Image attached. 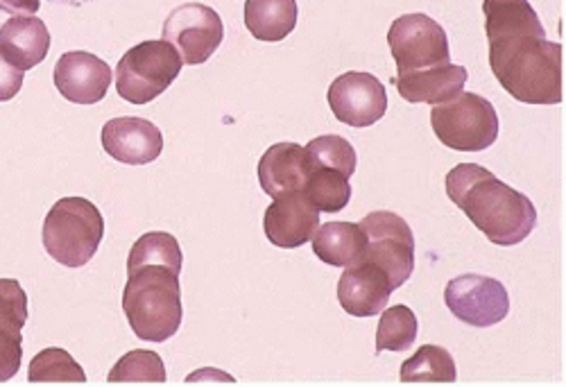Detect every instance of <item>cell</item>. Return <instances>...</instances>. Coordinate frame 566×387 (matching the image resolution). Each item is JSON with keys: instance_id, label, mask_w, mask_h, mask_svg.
<instances>
[{"instance_id": "obj_7", "label": "cell", "mask_w": 566, "mask_h": 387, "mask_svg": "<svg viewBox=\"0 0 566 387\" xmlns=\"http://www.w3.org/2000/svg\"><path fill=\"white\" fill-rule=\"evenodd\" d=\"M388 45L399 73L449 64V39L442 25L427 14H403L388 32Z\"/></svg>"}, {"instance_id": "obj_13", "label": "cell", "mask_w": 566, "mask_h": 387, "mask_svg": "<svg viewBox=\"0 0 566 387\" xmlns=\"http://www.w3.org/2000/svg\"><path fill=\"white\" fill-rule=\"evenodd\" d=\"M112 73L109 64L101 57L84 51H71L60 57L53 80L66 101L75 105H96L109 91Z\"/></svg>"}, {"instance_id": "obj_9", "label": "cell", "mask_w": 566, "mask_h": 387, "mask_svg": "<svg viewBox=\"0 0 566 387\" xmlns=\"http://www.w3.org/2000/svg\"><path fill=\"white\" fill-rule=\"evenodd\" d=\"M224 28L220 14L202 3L175 8L164 23V39L188 66L205 64L222 43Z\"/></svg>"}, {"instance_id": "obj_26", "label": "cell", "mask_w": 566, "mask_h": 387, "mask_svg": "<svg viewBox=\"0 0 566 387\" xmlns=\"http://www.w3.org/2000/svg\"><path fill=\"white\" fill-rule=\"evenodd\" d=\"M109 383H166V367L159 354L136 349L125 354L107 376Z\"/></svg>"}, {"instance_id": "obj_12", "label": "cell", "mask_w": 566, "mask_h": 387, "mask_svg": "<svg viewBox=\"0 0 566 387\" xmlns=\"http://www.w3.org/2000/svg\"><path fill=\"white\" fill-rule=\"evenodd\" d=\"M319 227V211L306 190H289L274 198L263 218V231L276 248L295 250L306 245Z\"/></svg>"}, {"instance_id": "obj_5", "label": "cell", "mask_w": 566, "mask_h": 387, "mask_svg": "<svg viewBox=\"0 0 566 387\" xmlns=\"http://www.w3.org/2000/svg\"><path fill=\"white\" fill-rule=\"evenodd\" d=\"M181 57L166 39L144 41L123 55L116 66V91L132 105H146L177 80Z\"/></svg>"}, {"instance_id": "obj_17", "label": "cell", "mask_w": 566, "mask_h": 387, "mask_svg": "<svg viewBox=\"0 0 566 387\" xmlns=\"http://www.w3.org/2000/svg\"><path fill=\"white\" fill-rule=\"evenodd\" d=\"M467 69L455 66V64H442V66H431V69H421V71H410V73H399L395 80L399 95L408 103H427V105H442L453 101L458 93H462L467 84Z\"/></svg>"}, {"instance_id": "obj_21", "label": "cell", "mask_w": 566, "mask_h": 387, "mask_svg": "<svg viewBox=\"0 0 566 387\" xmlns=\"http://www.w3.org/2000/svg\"><path fill=\"white\" fill-rule=\"evenodd\" d=\"M453 356L438 345H423L401 365V383H455Z\"/></svg>"}, {"instance_id": "obj_6", "label": "cell", "mask_w": 566, "mask_h": 387, "mask_svg": "<svg viewBox=\"0 0 566 387\" xmlns=\"http://www.w3.org/2000/svg\"><path fill=\"white\" fill-rule=\"evenodd\" d=\"M431 125L442 145L458 153H481L499 138V116L479 93H458L431 109Z\"/></svg>"}, {"instance_id": "obj_16", "label": "cell", "mask_w": 566, "mask_h": 387, "mask_svg": "<svg viewBox=\"0 0 566 387\" xmlns=\"http://www.w3.org/2000/svg\"><path fill=\"white\" fill-rule=\"evenodd\" d=\"M313 170V159L304 145L276 143L259 161V181L270 198L289 190H302Z\"/></svg>"}, {"instance_id": "obj_27", "label": "cell", "mask_w": 566, "mask_h": 387, "mask_svg": "<svg viewBox=\"0 0 566 387\" xmlns=\"http://www.w3.org/2000/svg\"><path fill=\"white\" fill-rule=\"evenodd\" d=\"M308 155L313 159V166H322V168H334L338 172H343L347 179L356 172V150L354 145L336 134L328 136H317L308 143Z\"/></svg>"}, {"instance_id": "obj_31", "label": "cell", "mask_w": 566, "mask_h": 387, "mask_svg": "<svg viewBox=\"0 0 566 387\" xmlns=\"http://www.w3.org/2000/svg\"><path fill=\"white\" fill-rule=\"evenodd\" d=\"M41 8V0H0V10L19 14V17H34Z\"/></svg>"}, {"instance_id": "obj_20", "label": "cell", "mask_w": 566, "mask_h": 387, "mask_svg": "<svg viewBox=\"0 0 566 387\" xmlns=\"http://www.w3.org/2000/svg\"><path fill=\"white\" fill-rule=\"evenodd\" d=\"M297 25V0H245V28L259 41L286 39Z\"/></svg>"}, {"instance_id": "obj_14", "label": "cell", "mask_w": 566, "mask_h": 387, "mask_svg": "<svg viewBox=\"0 0 566 387\" xmlns=\"http://www.w3.org/2000/svg\"><path fill=\"white\" fill-rule=\"evenodd\" d=\"M392 293L388 272L367 259L347 268L338 281V302L354 317L381 315Z\"/></svg>"}, {"instance_id": "obj_19", "label": "cell", "mask_w": 566, "mask_h": 387, "mask_svg": "<svg viewBox=\"0 0 566 387\" xmlns=\"http://www.w3.org/2000/svg\"><path fill=\"white\" fill-rule=\"evenodd\" d=\"M313 252L319 261L334 268H352L363 261L367 248V233L360 222H326L317 227Z\"/></svg>"}, {"instance_id": "obj_22", "label": "cell", "mask_w": 566, "mask_h": 387, "mask_svg": "<svg viewBox=\"0 0 566 387\" xmlns=\"http://www.w3.org/2000/svg\"><path fill=\"white\" fill-rule=\"evenodd\" d=\"M304 190L317 207V211H324V213H338L352 200L349 179L334 168L313 166Z\"/></svg>"}, {"instance_id": "obj_2", "label": "cell", "mask_w": 566, "mask_h": 387, "mask_svg": "<svg viewBox=\"0 0 566 387\" xmlns=\"http://www.w3.org/2000/svg\"><path fill=\"white\" fill-rule=\"evenodd\" d=\"M447 196L494 245L524 243L537 224L535 205L490 170L460 164L447 175Z\"/></svg>"}, {"instance_id": "obj_3", "label": "cell", "mask_w": 566, "mask_h": 387, "mask_svg": "<svg viewBox=\"0 0 566 387\" xmlns=\"http://www.w3.org/2000/svg\"><path fill=\"white\" fill-rule=\"evenodd\" d=\"M127 272L123 311L134 335L146 343L168 341L184 317L179 272L166 265H140Z\"/></svg>"}, {"instance_id": "obj_1", "label": "cell", "mask_w": 566, "mask_h": 387, "mask_svg": "<svg viewBox=\"0 0 566 387\" xmlns=\"http://www.w3.org/2000/svg\"><path fill=\"white\" fill-rule=\"evenodd\" d=\"M490 66L514 101L559 105L564 101V48L548 41L528 0H483Z\"/></svg>"}, {"instance_id": "obj_23", "label": "cell", "mask_w": 566, "mask_h": 387, "mask_svg": "<svg viewBox=\"0 0 566 387\" xmlns=\"http://www.w3.org/2000/svg\"><path fill=\"white\" fill-rule=\"evenodd\" d=\"M419 322L417 315L399 304L381 311V324L376 328V354L381 352H406L417 341Z\"/></svg>"}, {"instance_id": "obj_11", "label": "cell", "mask_w": 566, "mask_h": 387, "mask_svg": "<svg viewBox=\"0 0 566 387\" xmlns=\"http://www.w3.org/2000/svg\"><path fill=\"white\" fill-rule=\"evenodd\" d=\"M326 101L340 123L356 129L371 127L388 112L386 86L381 80L363 71H352L336 77L326 91Z\"/></svg>"}, {"instance_id": "obj_28", "label": "cell", "mask_w": 566, "mask_h": 387, "mask_svg": "<svg viewBox=\"0 0 566 387\" xmlns=\"http://www.w3.org/2000/svg\"><path fill=\"white\" fill-rule=\"evenodd\" d=\"M28 322V297L17 279H0V328L21 333Z\"/></svg>"}, {"instance_id": "obj_15", "label": "cell", "mask_w": 566, "mask_h": 387, "mask_svg": "<svg viewBox=\"0 0 566 387\" xmlns=\"http://www.w3.org/2000/svg\"><path fill=\"white\" fill-rule=\"evenodd\" d=\"M103 148L120 164L146 166L159 159L164 134L146 118H112L103 127Z\"/></svg>"}, {"instance_id": "obj_8", "label": "cell", "mask_w": 566, "mask_h": 387, "mask_svg": "<svg viewBox=\"0 0 566 387\" xmlns=\"http://www.w3.org/2000/svg\"><path fill=\"white\" fill-rule=\"evenodd\" d=\"M367 248L363 259L381 265L392 287L403 285L415 270V236L408 222L392 211H374L363 222Z\"/></svg>"}, {"instance_id": "obj_10", "label": "cell", "mask_w": 566, "mask_h": 387, "mask_svg": "<svg viewBox=\"0 0 566 387\" xmlns=\"http://www.w3.org/2000/svg\"><path fill=\"white\" fill-rule=\"evenodd\" d=\"M447 308L464 324L488 328L510 313V297L501 281L483 274H462L444 287Z\"/></svg>"}, {"instance_id": "obj_25", "label": "cell", "mask_w": 566, "mask_h": 387, "mask_svg": "<svg viewBox=\"0 0 566 387\" xmlns=\"http://www.w3.org/2000/svg\"><path fill=\"white\" fill-rule=\"evenodd\" d=\"M30 383H86L80 363L66 349H43L36 354L28 369Z\"/></svg>"}, {"instance_id": "obj_18", "label": "cell", "mask_w": 566, "mask_h": 387, "mask_svg": "<svg viewBox=\"0 0 566 387\" xmlns=\"http://www.w3.org/2000/svg\"><path fill=\"white\" fill-rule=\"evenodd\" d=\"M51 51V32L36 17L14 14L0 25V55L19 71H30L41 64Z\"/></svg>"}, {"instance_id": "obj_30", "label": "cell", "mask_w": 566, "mask_h": 387, "mask_svg": "<svg viewBox=\"0 0 566 387\" xmlns=\"http://www.w3.org/2000/svg\"><path fill=\"white\" fill-rule=\"evenodd\" d=\"M23 77H25L23 71H19L3 55H0V103L14 98L23 86Z\"/></svg>"}, {"instance_id": "obj_29", "label": "cell", "mask_w": 566, "mask_h": 387, "mask_svg": "<svg viewBox=\"0 0 566 387\" xmlns=\"http://www.w3.org/2000/svg\"><path fill=\"white\" fill-rule=\"evenodd\" d=\"M23 360V335L0 328V383L12 380Z\"/></svg>"}, {"instance_id": "obj_24", "label": "cell", "mask_w": 566, "mask_h": 387, "mask_svg": "<svg viewBox=\"0 0 566 387\" xmlns=\"http://www.w3.org/2000/svg\"><path fill=\"white\" fill-rule=\"evenodd\" d=\"M181 248L177 243V238L166 233V231H150L146 236H140L127 261V270H136L140 265H166L175 272H181Z\"/></svg>"}, {"instance_id": "obj_4", "label": "cell", "mask_w": 566, "mask_h": 387, "mask_svg": "<svg viewBox=\"0 0 566 387\" xmlns=\"http://www.w3.org/2000/svg\"><path fill=\"white\" fill-rule=\"evenodd\" d=\"M105 236V220L98 207L84 198L55 202L43 220V248L57 263L82 268L96 257Z\"/></svg>"}]
</instances>
